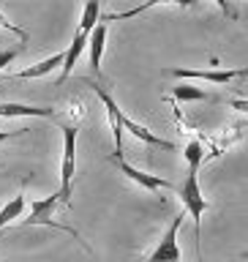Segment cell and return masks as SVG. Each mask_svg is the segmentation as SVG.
I'll return each mask as SVG.
<instances>
[{
  "label": "cell",
  "mask_w": 248,
  "mask_h": 262,
  "mask_svg": "<svg viewBox=\"0 0 248 262\" xmlns=\"http://www.w3.org/2000/svg\"><path fill=\"white\" fill-rule=\"evenodd\" d=\"M180 194V202L183 208L188 210V216L194 219V232H196V254H199V237H202V216L208 210V200H205L202 188H199V175L196 172H188L183 186L177 188Z\"/></svg>",
  "instance_id": "6da1fadb"
},
{
  "label": "cell",
  "mask_w": 248,
  "mask_h": 262,
  "mask_svg": "<svg viewBox=\"0 0 248 262\" xmlns=\"http://www.w3.org/2000/svg\"><path fill=\"white\" fill-rule=\"evenodd\" d=\"M77 126H63V164H60V191L57 200L63 205L71 202L74 194V169H77Z\"/></svg>",
  "instance_id": "7a4b0ae2"
},
{
  "label": "cell",
  "mask_w": 248,
  "mask_h": 262,
  "mask_svg": "<svg viewBox=\"0 0 248 262\" xmlns=\"http://www.w3.org/2000/svg\"><path fill=\"white\" fill-rule=\"evenodd\" d=\"M180 224H183V213L172 216V224L167 227V232L161 235L159 246L153 249V254L147 257V262H183V251H180V246H177Z\"/></svg>",
  "instance_id": "3957f363"
},
{
  "label": "cell",
  "mask_w": 248,
  "mask_h": 262,
  "mask_svg": "<svg viewBox=\"0 0 248 262\" xmlns=\"http://www.w3.org/2000/svg\"><path fill=\"white\" fill-rule=\"evenodd\" d=\"M169 77L177 79H205L213 82V85H227L237 77H245V69H167Z\"/></svg>",
  "instance_id": "277c9868"
},
{
  "label": "cell",
  "mask_w": 248,
  "mask_h": 262,
  "mask_svg": "<svg viewBox=\"0 0 248 262\" xmlns=\"http://www.w3.org/2000/svg\"><path fill=\"white\" fill-rule=\"evenodd\" d=\"M109 161L118 167L123 175H126L131 183H137V186H142L145 191H161V188H172V183L167 178H161V175H150V172H145V169H139L134 167V164H128L123 156H109Z\"/></svg>",
  "instance_id": "5b68a950"
},
{
  "label": "cell",
  "mask_w": 248,
  "mask_h": 262,
  "mask_svg": "<svg viewBox=\"0 0 248 262\" xmlns=\"http://www.w3.org/2000/svg\"><path fill=\"white\" fill-rule=\"evenodd\" d=\"M90 88L96 90V96L101 98V104H104V110H106V118H109V126H112V137H115V153L118 156H123L120 153V147H123V128H120V115H123V110L118 106V101L106 93V88L104 85H98V82H93V79H85Z\"/></svg>",
  "instance_id": "8992f818"
},
{
  "label": "cell",
  "mask_w": 248,
  "mask_h": 262,
  "mask_svg": "<svg viewBox=\"0 0 248 262\" xmlns=\"http://www.w3.org/2000/svg\"><path fill=\"white\" fill-rule=\"evenodd\" d=\"M120 128L123 131H128V134H134L137 139H142L145 145H153V147H164V150H175V142H169V139H164V137H159V134H153L147 126H142V123H137V120H131L126 112L120 115Z\"/></svg>",
  "instance_id": "52a82bcc"
},
{
  "label": "cell",
  "mask_w": 248,
  "mask_h": 262,
  "mask_svg": "<svg viewBox=\"0 0 248 262\" xmlns=\"http://www.w3.org/2000/svg\"><path fill=\"white\" fill-rule=\"evenodd\" d=\"M57 205H60L57 194L44 196V200H33L30 202V216L25 219V224H30V227H52V213H55Z\"/></svg>",
  "instance_id": "ba28073f"
},
{
  "label": "cell",
  "mask_w": 248,
  "mask_h": 262,
  "mask_svg": "<svg viewBox=\"0 0 248 262\" xmlns=\"http://www.w3.org/2000/svg\"><path fill=\"white\" fill-rule=\"evenodd\" d=\"M0 118H55L52 106H30V104H0Z\"/></svg>",
  "instance_id": "9c48e42d"
},
{
  "label": "cell",
  "mask_w": 248,
  "mask_h": 262,
  "mask_svg": "<svg viewBox=\"0 0 248 262\" xmlns=\"http://www.w3.org/2000/svg\"><path fill=\"white\" fill-rule=\"evenodd\" d=\"M104 47H106V25H104V22H98L96 28L90 30V36H87V49H90V69L96 71V77H98V71H101Z\"/></svg>",
  "instance_id": "30bf717a"
},
{
  "label": "cell",
  "mask_w": 248,
  "mask_h": 262,
  "mask_svg": "<svg viewBox=\"0 0 248 262\" xmlns=\"http://www.w3.org/2000/svg\"><path fill=\"white\" fill-rule=\"evenodd\" d=\"M63 66V52H55L44 57V60L33 63L30 69H22L19 74H16V79H38V77H47V74H52L55 69H60Z\"/></svg>",
  "instance_id": "8fae6325"
},
{
  "label": "cell",
  "mask_w": 248,
  "mask_h": 262,
  "mask_svg": "<svg viewBox=\"0 0 248 262\" xmlns=\"http://www.w3.org/2000/svg\"><path fill=\"white\" fill-rule=\"evenodd\" d=\"M85 47H87V36H82V33H77L74 36V41L69 44V49L63 52V66H60V82H65L71 77V71H74V63L79 60V55L85 52Z\"/></svg>",
  "instance_id": "7c38bea8"
},
{
  "label": "cell",
  "mask_w": 248,
  "mask_h": 262,
  "mask_svg": "<svg viewBox=\"0 0 248 262\" xmlns=\"http://www.w3.org/2000/svg\"><path fill=\"white\" fill-rule=\"evenodd\" d=\"M25 208H28V200H25V194L19 191L16 196H11L6 205H3V210H0V229L8 227L11 221H16L25 213Z\"/></svg>",
  "instance_id": "4fadbf2b"
},
{
  "label": "cell",
  "mask_w": 248,
  "mask_h": 262,
  "mask_svg": "<svg viewBox=\"0 0 248 262\" xmlns=\"http://www.w3.org/2000/svg\"><path fill=\"white\" fill-rule=\"evenodd\" d=\"M98 16H101V3H98V0H93V3H85V8H82V16H79V33H82V36H90V30L96 28Z\"/></svg>",
  "instance_id": "5bb4252c"
},
{
  "label": "cell",
  "mask_w": 248,
  "mask_h": 262,
  "mask_svg": "<svg viewBox=\"0 0 248 262\" xmlns=\"http://www.w3.org/2000/svg\"><path fill=\"white\" fill-rule=\"evenodd\" d=\"M183 156L188 161V172H196V175H199V167L205 161V145L199 142V139H191V142L183 147Z\"/></svg>",
  "instance_id": "9a60e30c"
},
{
  "label": "cell",
  "mask_w": 248,
  "mask_h": 262,
  "mask_svg": "<svg viewBox=\"0 0 248 262\" xmlns=\"http://www.w3.org/2000/svg\"><path fill=\"white\" fill-rule=\"evenodd\" d=\"M172 98H175V101H208L210 93H205L202 88H194V85L180 82L177 88H172Z\"/></svg>",
  "instance_id": "2e32d148"
},
{
  "label": "cell",
  "mask_w": 248,
  "mask_h": 262,
  "mask_svg": "<svg viewBox=\"0 0 248 262\" xmlns=\"http://www.w3.org/2000/svg\"><path fill=\"white\" fill-rule=\"evenodd\" d=\"M22 52V47H14V49H0V71L6 69V66H11L16 60V55Z\"/></svg>",
  "instance_id": "e0dca14e"
},
{
  "label": "cell",
  "mask_w": 248,
  "mask_h": 262,
  "mask_svg": "<svg viewBox=\"0 0 248 262\" xmlns=\"http://www.w3.org/2000/svg\"><path fill=\"white\" fill-rule=\"evenodd\" d=\"M0 30H8V33H16V36H19V41H22V44H25V41H28V33H25L22 28H16V25H11V22H8V19H6V16H3V14H0Z\"/></svg>",
  "instance_id": "ac0fdd59"
},
{
  "label": "cell",
  "mask_w": 248,
  "mask_h": 262,
  "mask_svg": "<svg viewBox=\"0 0 248 262\" xmlns=\"http://www.w3.org/2000/svg\"><path fill=\"white\" fill-rule=\"evenodd\" d=\"M16 134H22V131H3V128H0V142H6V139H11Z\"/></svg>",
  "instance_id": "d6986e66"
}]
</instances>
